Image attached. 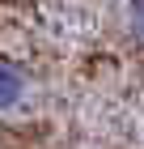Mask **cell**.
<instances>
[{
    "label": "cell",
    "instance_id": "1",
    "mask_svg": "<svg viewBox=\"0 0 144 149\" xmlns=\"http://www.w3.org/2000/svg\"><path fill=\"white\" fill-rule=\"evenodd\" d=\"M21 94H25V72L17 64H9V60H0V111L17 107Z\"/></svg>",
    "mask_w": 144,
    "mask_h": 149
},
{
    "label": "cell",
    "instance_id": "2",
    "mask_svg": "<svg viewBox=\"0 0 144 149\" xmlns=\"http://www.w3.org/2000/svg\"><path fill=\"white\" fill-rule=\"evenodd\" d=\"M132 30L136 38H144V0H132Z\"/></svg>",
    "mask_w": 144,
    "mask_h": 149
}]
</instances>
